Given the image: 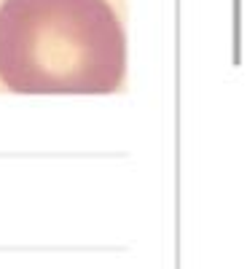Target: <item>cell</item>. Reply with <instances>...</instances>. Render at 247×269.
Listing matches in <instances>:
<instances>
[{"mask_svg":"<svg viewBox=\"0 0 247 269\" xmlns=\"http://www.w3.org/2000/svg\"><path fill=\"white\" fill-rule=\"evenodd\" d=\"M126 76L108 0H3L0 81L19 95H108Z\"/></svg>","mask_w":247,"mask_h":269,"instance_id":"6da1fadb","label":"cell"}]
</instances>
